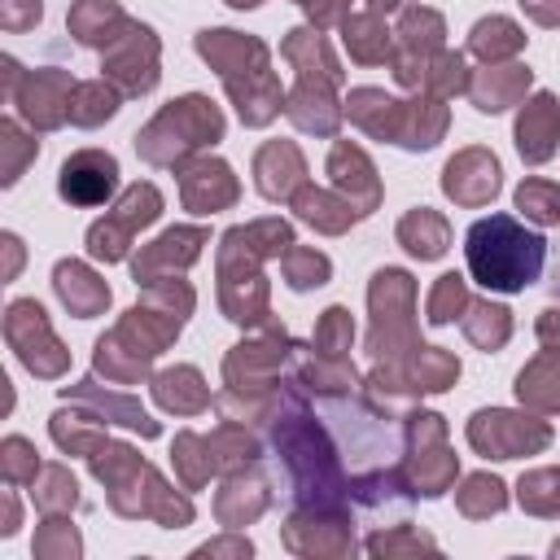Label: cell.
Returning a JSON list of instances; mask_svg holds the SVG:
<instances>
[{
	"instance_id": "2e32d148",
	"label": "cell",
	"mask_w": 560,
	"mask_h": 560,
	"mask_svg": "<svg viewBox=\"0 0 560 560\" xmlns=\"http://www.w3.org/2000/svg\"><path fill=\"white\" fill-rule=\"evenodd\" d=\"M516 149L529 166H542L560 149V105L551 92H534L516 118Z\"/></svg>"
},
{
	"instance_id": "ba28073f",
	"label": "cell",
	"mask_w": 560,
	"mask_h": 560,
	"mask_svg": "<svg viewBox=\"0 0 560 560\" xmlns=\"http://www.w3.org/2000/svg\"><path fill=\"white\" fill-rule=\"evenodd\" d=\"M101 70H105V79H109L118 92H127V96L153 92V83H158V35H153L149 26H140V22H131V26L105 48Z\"/></svg>"
},
{
	"instance_id": "f907efd6",
	"label": "cell",
	"mask_w": 560,
	"mask_h": 560,
	"mask_svg": "<svg viewBox=\"0 0 560 560\" xmlns=\"http://www.w3.org/2000/svg\"><path fill=\"white\" fill-rule=\"evenodd\" d=\"M44 18V4L39 0H0V22L4 31H26Z\"/></svg>"
},
{
	"instance_id": "bcb514c9",
	"label": "cell",
	"mask_w": 560,
	"mask_h": 560,
	"mask_svg": "<svg viewBox=\"0 0 560 560\" xmlns=\"http://www.w3.org/2000/svg\"><path fill=\"white\" fill-rule=\"evenodd\" d=\"M521 508L542 512V516L560 512V472L556 468H542V472L521 477Z\"/></svg>"
},
{
	"instance_id": "f5cc1de1",
	"label": "cell",
	"mask_w": 560,
	"mask_h": 560,
	"mask_svg": "<svg viewBox=\"0 0 560 560\" xmlns=\"http://www.w3.org/2000/svg\"><path fill=\"white\" fill-rule=\"evenodd\" d=\"M521 9L538 26H560V0H521Z\"/></svg>"
},
{
	"instance_id": "603a6c76",
	"label": "cell",
	"mask_w": 560,
	"mask_h": 560,
	"mask_svg": "<svg viewBox=\"0 0 560 560\" xmlns=\"http://www.w3.org/2000/svg\"><path fill=\"white\" fill-rule=\"evenodd\" d=\"M534 74L529 66H486L472 83H468V101L481 109V114H503L508 105H516L525 92H529Z\"/></svg>"
},
{
	"instance_id": "d6a6232c",
	"label": "cell",
	"mask_w": 560,
	"mask_h": 560,
	"mask_svg": "<svg viewBox=\"0 0 560 560\" xmlns=\"http://www.w3.org/2000/svg\"><path fill=\"white\" fill-rule=\"evenodd\" d=\"M464 337L477 346V350H499L508 337H512V311L490 302V298H477L464 306Z\"/></svg>"
},
{
	"instance_id": "30bf717a",
	"label": "cell",
	"mask_w": 560,
	"mask_h": 560,
	"mask_svg": "<svg viewBox=\"0 0 560 560\" xmlns=\"http://www.w3.org/2000/svg\"><path fill=\"white\" fill-rule=\"evenodd\" d=\"M57 192L70 206H105L118 192V158L105 149H79L61 162Z\"/></svg>"
},
{
	"instance_id": "7dc6e473",
	"label": "cell",
	"mask_w": 560,
	"mask_h": 560,
	"mask_svg": "<svg viewBox=\"0 0 560 560\" xmlns=\"http://www.w3.org/2000/svg\"><path fill=\"white\" fill-rule=\"evenodd\" d=\"M0 149H4V175H0L4 184H18L22 166L39 153V144H35V140H26V136L18 131V122H9V118L0 122Z\"/></svg>"
},
{
	"instance_id": "e575fe53",
	"label": "cell",
	"mask_w": 560,
	"mask_h": 560,
	"mask_svg": "<svg viewBox=\"0 0 560 560\" xmlns=\"http://www.w3.org/2000/svg\"><path fill=\"white\" fill-rule=\"evenodd\" d=\"M118 101L122 92L101 74L92 83H74V96H70V122L74 127H101L105 118L118 114Z\"/></svg>"
},
{
	"instance_id": "f6af8a7d",
	"label": "cell",
	"mask_w": 560,
	"mask_h": 560,
	"mask_svg": "<svg viewBox=\"0 0 560 560\" xmlns=\"http://www.w3.org/2000/svg\"><path fill=\"white\" fill-rule=\"evenodd\" d=\"M503 503H508L503 481L490 477V472H472V477L464 481V490H459V512H464V516H490V512H499Z\"/></svg>"
},
{
	"instance_id": "44dd1931",
	"label": "cell",
	"mask_w": 560,
	"mask_h": 560,
	"mask_svg": "<svg viewBox=\"0 0 560 560\" xmlns=\"http://www.w3.org/2000/svg\"><path fill=\"white\" fill-rule=\"evenodd\" d=\"M52 289L66 302V311L79 315V319H92V315H101L109 306V284L92 267H83L74 258H66V262L52 267Z\"/></svg>"
},
{
	"instance_id": "c3c4849f",
	"label": "cell",
	"mask_w": 560,
	"mask_h": 560,
	"mask_svg": "<svg viewBox=\"0 0 560 560\" xmlns=\"http://www.w3.org/2000/svg\"><path fill=\"white\" fill-rule=\"evenodd\" d=\"M74 490H79V486H74V477H70L66 468H44V486H35V503H39L44 512H70V508L79 503Z\"/></svg>"
},
{
	"instance_id": "8992f818",
	"label": "cell",
	"mask_w": 560,
	"mask_h": 560,
	"mask_svg": "<svg viewBox=\"0 0 560 560\" xmlns=\"http://www.w3.org/2000/svg\"><path fill=\"white\" fill-rule=\"evenodd\" d=\"M468 442H472L486 459H516V455L542 451V446L551 442V429H547V420L490 407V411H477V416L468 420Z\"/></svg>"
},
{
	"instance_id": "e0dca14e",
	"label": "cell",
	"mask_w": 560,
	"mask_h": 560,
	"mask_svg": "<svg viewBox=\"0 0 560 560\" xmlns=\"http://www.w3.org/2000/svg\"><path fill=\"white\" fill-rule=\"evenodd\" d=\"M254 184L267 201H289L306 184V162L293 140H267L254 158Z\"/></svg>"
},
{
	"instance_id": "816d5d0a",
	"label": "cell",
	"mask_w": 560,
	"mask_h": 560,
	"mask_svg": "<svg viewBox=\"0 0 560 560\" xmlns=\"http://www.w3.org/2000/svg\"><path fill=\"white\" fill-rule=\"evenodd\" d=\"M298 4L306 9V18H311L315 31H324V26H341V22L350 18V0H298Z\"/></svg>"
},
{
	"instance_id": "1f68e13d",
	"label": "cell",
	"mask_w": 560,
	"mask_h": 560,
	"mask_svg": "<svg viewBox=\"0 0 560 560\" xmlns=\"http://www.w3.org/2000/svg\"><path fill=\"white\" fill-rule=\"evenodd\" d=\"M398 368H402V363H398ZM455 376H459V359H455L451 350H442V346H416V350H411L407 381H411L416 394H442V389L455 385Z\"/></svg>"
},
{
	"instance_id": "db71d44e",
	"label": "cell",
	"mask_w": 560,
	"mask_h": 560,
	"mask_svg": "<svg viewBox=\"0 0 560 560\" xmlns=\"http://www.w3.org/2000/svg\"><path fill=\"white\" fill-rule=\"evenodd\" d=\"M538 341L547 354H560V311H542L538 319Z\"/></svg>"
},
{
	"instance_id": "6f0895ef",
	"label": "cell",
	"mask_w": 560,
	"mask_h": 560,
	"mask_svg": "<svg viewBox=\"0 0 560 560\" xmlns=\"http://www.w3.org/2000/svg\"><path fill=\"white\" fill-rule=\"evenodd\" d=\"M228 4H232V9H258L262 0H228Z\"/></svg>"
},
{
	"instance_id": "5b68a950",
	"label": "cell",
	"mask_w": 560,
	"mask_h": 560,
	"mask_svg": "<svg viewBox=\"0 0 560 560\" xmlns=\"http://www.w3.org/2000/svg\"><path fill=\"white\" fill-rule=\"evenodd\" d=\"M4 337H9V346L18 350V359H22L35 376H61L66 363H70L66 346H61V341L52 337V328H48L44 306L31 302V298L9 302V311H4Z\"/></svg>"
},
{
	"instance_id": "5bb4252c",
	"label": "cell",
	"mask_w": 560,
	"mask_h": 560,
	"mask_svg": "<svg viewBox=\"0 0 560 560\" xmlns=\"http://www.w3.org/2000/svg\"><path fill=\"white\" fill-rule=\"evenodd\" d=\"M499 184H503L499 158L486 153V149H464L442 171V192L459 206H486L499 192Z\"/></svg>"
},
{
	"instance_id": "cb8c5ba5",
	"label": "cell",
	"mask_w": 560,
	"mask_h": 560,
	"mask_svg": "<svg viewBox=\"0 0 560 560\" xmlns=\"http://www.w3.org/2000/svg\"><path fill=\"white\" fill-rule=\"evenodd\" d=\"M66 26H70V35L79 39V44H88V48H109L127 26H131V18L114 4V0H79L74 9H70V18H66Z\"/></svg>"
},
{
	"instance_id": "83f0119b",
	"label": "cell",
	"mask_w": 560,
	"mask_h": 560,
	"mask_svg": "<svg viewBox=\"0 0 560 560\" xmlns=\"http://www.w3.org/2000/svg\"><path fill=\"white\" fill-rule=\"evenodd\" d=\"M293 210H298V219L302 223H311L315 232H328V236H337V232H346L359 214H354V206L346 201V197H332L328 188H315V184H302L293 197Z\"/></svg>"
},
{
	"instance_id": "d590c367",
	"label": "cell",
	"mask_w": 560,
	"mask_h": 560,
	"mask_svg": "<svg viewBox=\"0 0 560 560\" xmlns=\"http://www.w3.org/2000/svg\"><path fill=\"white\" fill-rule=\"evenodd\" d=\"M446 131V105L438 96H424V101H407V122H402V136L398 144L402 149H433Z\"/></svg>"
},
{
	"instance_id": "9a60e30c",
	"label": "cell",
	"mask_w": 560,
	"mask_h": 560,
	"mask_svg": "<svg viewBox=\"0 0 560 560\" xmlns=\"http://www.w3.org/2000/svg\"><path fill=\"white\" fill-rule=\"evenodd\" d=\"M197 52L219 70V79H245V74H262L271 70V57H267V44L262 39H245L236 31H201L197 35Z\"/></svg>"
},
{
	"instance_id": "9c48e42d",
	"label": "cell",
	"mask_w": 560,
	"mask_h": 560,
	"mask_svg": "<svg viewBox=\"0 0 560 560\" xmlns=\"http://www.w3.org/2000/svg\"><path fill=\"white\" fill-rule=\"evenodd\" d=\"M298 346L284 337V328H267V337L258 341H241L228 363H223V381L228 389H262V385H280V363L293 359Z\"/></svg>"
},
{
	"instance_id": "11a10c76",
	"label": "cell",
	"mask_w": 560,
	"mask_h": 560,
	"mask_svg": "<svg viewBox=\"0 0 560 560\" xmlns=\"http://www.w3.org/2000/svg\"><path fill=\"white\" fill-rule=\"evenodd\" d=\"M4 249H9V271H4V276L13 280V276H18V262H22V241H18L13 232H4Z\"/></svg>"
},
{
	"instance_id": "3957f363",
	"label": "cell",
	"mask_w": 560,
	"mask_h": 560,
	"mask_svg": "<svg viewBox=\"0 0 560 560\" xmlns=\"http://www.w3.org/2000/svg\"><path fill=\"white\" fill-rule=\"evenodd\" d=\"M223 140V114L210 96H179L171 105H162L144 131H136V153L153 166H184L188 153L206 149Z\"/></svg>"
},
{
	"instance_id": "ee69618b",
	"label": "cell",
	"mask_w": 560,
	"mask_h": 560,
	"mask_svg": "<svg viewBox=\"0 0 560 560\" xmlns=\"http://www.w3.org/2000/svg\"><path fill=\"white\" fill-rule=\"evenodd\" d=\"M96 372H105V376L118 381V385H131V381H140V376L149 372V359H136V354L122 350L114 337H101V341H96Z\"/></svg>"
},
{
	"instance_id": "f35d334b",
	"label": "cell",
	"mask_w": 560,
	"mask_h": 560,
	"mask_svg": "<svg viewBox=\"0 0 560 560\" xmlns=\"http://www.w3.org/2000/svg\"><path fill=\"white\" fill-rule=\"evenodd\" d=\"M127 232H140V228H149L158 214H162V192L153 188V184H131L122 197H118V206L109 210Z\"/></svg>"
},
{
	"instance_id": "4dcf8cb0",
	"label": "cell",
	"mask_w": 560,
	"mask_h": 560,
	"mask_svg": "<svg viewBox=\"0 0 560 560\" xmlns=\"http://www.w3.org/2000/svg\"><path fill=\"white\" fill-rule=\"evenodd\" d=\"M525 48V31L512 22V18H481L472 31H468V52L481 57L486 66H499L508 57H516Z\"/></svg>"
},
{
	"instance_id": "9f6ffc18",
	"label": "cell",
	"mask_w": 560,
	"mask_h": 560,
	"mask_svg": "<svg viewBox=\"0 0 560 560\" xmlns=\"http://www.w3.org/2000/svg\"><path fill=\"white\" fill-rule=\"evenodd\" d=\"M372 4V13H394V9H402L407 0H368Z\"/></svg>"
},
{
	"instance_id": "d6986e66",
	"label": "cell",
	"mask_w": 560,
	"mask_h": 560,
	"mask_svg": "<svg viewBox=\"0 0 560 560\" xmlns=\"http://www.w3.org/2000/svg\"><path fill=\"white\" fill-rule=\"evenodd\" d=\"M284 114L298 131H311V136H337L341 127V105L332 96V83H319V79H298V88L289 92L284 101Z\"/></svg>"
},
{
	"instance_id": "277c9868",
	"label": "cell",
	"mask_w": 560,
	"mask_h": 560,
	"mask_svg": "<svg viewBox=\"0 0 560 560\" xmlns=\"http://www.w3.org/2000/svg\"><path fill=\"white\" fill-rule=\"evenodd\" d=\"M368 302H372V337H368L372 359L376 363H402V350L411 354L420 346L416 332H411V311H416L411 276L398 271V267H381L372 276Z\"/></svg>"
},
{
	"instance_id": "f1b7e54d",
	"label": "cell",
	"mask_w": 560,
	"mask_h": 560,
	"mask_svg": "<svg viewBox=\"0 0 560 560\" xmlns=\"http://www.w3.org/2000/svg\"><path fill=\"white\" fill-rule=\"evenodd\" d=\"M398 245H402L407 254L433 262V258L446 254V245H451V228H446V219H442L438 210L420 206V210H411V214L398 219Z\"/></svg>"
},
{
	"instance_id": "7bdbcfd3",
	"label": "cell",
	"mask_w": 560,
	"mask_h": 560,
	"mask_svg": "<svg viewBox=\"0 0 560 560\" xmlns=\"http://www.w3.org/2000/svg\"><path fill=\"white\" fill-rule=\"evenodd\" d=\"M354 341V324H350V311L346 306H328L315 324V354H328V359H341Z\"/></svg>"
},
{
	"instance_id": "681fc988",
	"label": "cell",
	"mask_w": 560,
	"mask_h": 560,
	"mask_svg": "<svg viewBox=\"0 0 560 560\" xmlns=\"http://www.w3.org/2000/svg\"><path fill=\"white\" fill-rule=\"evenodd\" d=\"M35 468H39L35 446L22 442V438H4V481H9V486H18V481H35Z\"/></svg>"
},
{
	"instance_id": "b9f144b4",
	"label": "cell",
	"mask_w": 560,
	"mask_h": 560,
	"mask_svg": "<svg viewBox=\"0 0 560 560\" xmlns=\"http://www.w3.org/2000/svg\"><path fill=\"white\" fill-rule=\"evenodd\" d=\"M131 236H136V232H127L114 214H105L101 223L88 228V254H92L96 262H122V258L131 254Z\"/></svg>"
},
{
	"instance_id": "d4e9b609",
	"label": "cell",
	"mask_w": 560,
	"mask_h": 560,
	"mask_svg": "<svg viewBox=\"0 0 560 560\" xmlns=\"http://www.w3.org/2000/svg\"><path fill=\"white\" fill-rule=\"evenodd\" d=\"M223 88H228V96H232V105H236V114H241L245 127H267L280 114V101L284 96H280V83H276L271 70L245 74V79H228Z\"/></svg>"
},
{
	"instance_id": "4316f807",
	"label": "cell",
	"mask_w": 560,
	"mask_h": 560,
	"mask_svg": "<svg viewBox=\"0 0 560 560\" xmlns=\"http://www.w3.org/2000/svg\"><path fill=\"white\" fill-rule=\"evenodd\" d=\"M153 398H158L162 411H175V416H197V411L210 407V389H206L201 372L188 368V363L158 372L153 376Z\"/></svg>"
},
{
	"instance_id": "6da1fadb",
	"label": "cell",
	"mask_w": 560,
	"mask_h": 560,
	"mask_svg": "<svg viewBox=\"0 0 560 560\" xmlns=\"http://www.w3.org/2000/svg\"><path fill=\"white\" fill-rule=\"evenodd\" d=\"M468 276L490 293H521L542 276L547 241L512 214H486L464 236Z\"/></svg>"
},
{
	"instance_id": "ac0fdd59",
	"label": "cell",
	"mask_w": 560,
	"mask_h": 560,
	"mask_svg": "<svg viewBox=\"0 0 560 560\" xmlns=\"http://www.w3.org/2000/svg\"><path fill=\"white\" fill-rule=\"evenodd\" d=\"M201 245H206V232L201 228H171V232H162L153 245H140V254L131 258L136 284H149L153 276H162L171 267H192L197 254H201Z\"/></svg>"
},
{
	"instance_id": "ab89813d",
	"label": "cell",
	"mask_w": 560,
	"mask_h": 560,
	"mask_svg": "<svg viewBox=\"0 0 560 560\" xmlns=\"http://www.w3.org/2000/svg\"><path fill=\"white\" fill-rule=\"evenodd\" d=\"M516 210H525V219L538 223V228L560 223V184H551V179H525L516 188Z\"/></svg>"
},
{
	"instance_id": "7402d4cb",
	"label": "cell",
	"mask_w": 560,
	"mask_h": 560,
	"mask_svg": "<svg viewBox=\"0 0 560 560\" xmlns=\"http://www.w3.org/2000/svg\"><path fill=\"white\" fill-rule=\"evenodd\" d=\"M280 57L298 70V79H319V83H332V88L341 83V66H337V57L328 52V39L315 26L289 31L284 44H280Z\"/></svg>"
},
{
	"instance_id": "484cf974",
	"label": "cell",
	"mask_w": 560,
	"mask_h": 560,
	"mask_svg": "<svg viewBox=\"0 0 560 560\" xmlns=\"http://www.w3.org/2000/svg\"><path fill=\"white\" fill-rule=\"evenodd\" d=\"M341 44L350 52V61L359 66H381L394 57V31L381 22V13H350L341 22Z\"/></svg>"
},
{
	"instance_id": "ffe728a7",
	"label": "cell",
	"mask_w": 560,
	"mask_h": 560,
	"mask_svg": "<svg viewBox=\"0 0 560 560\" xmlns=\"http://www.w3.org/2000/svg\"><path fill=\"white\" fill-rule=\"evenodd\" d=\"M346 114L354 127H363L368 136L376 140H398L402 136V122H407V101L398 96H385L381 88H354L346 96Z\"/></svg>"
},
{
	"instance_id": "52a82bcc",
	"label": "cell",
	"mask_w": 560,
	"mask_h": 560,
	"mask_svg": "<svg viewBox=\"0 0 560 560\" xmlns=\"http://www.w3.org/2000/svg\"><path fill=\"white\" fill-rule=\"evenodd\" d=\"M442 35H446V22L442 13L433 9H407L398 31H394V79L402 88H424V70L429 61L442 52Z\"/></svg>"
},
{
	"instance_id": "f546056e",
	"label": "cell",
	"mask_w": 560,
	"mask_h": 560,
	"mask_svg": "<svg viewBox=\"0 0 560 560\" xmlns=\"http://www.w3.org/2000/svg\"><path fill=\"white\" fill-rule=\"evenodd\" d=\"M66 398H79V402H92L105 420H114V424H127V429H136V433H144V438H158V420H149V411L136 402V398H127V394H101L96 389V381H83V385H70L66 389Z\"/></svg>"
},
{
	"instance_id": "60d3db41",
	"label": "cell",
	"mask_w": 560,
	"mask_h": 560,
	"mask_svg": "<svg viewBox=\"0 0 560 560\" xmlns=\"http://www.w3.org/2000/svg\"><path fill=\"white\" fill-rule=\"evenodd\" d=\"M468 302H472L468 298V280L455 276V271H446V276H438V284H433V293L424 302V319L429 324H451Z\"/></svg>"
},
{
	"instance_id": "7c38bea8",
	"label": "cell",
	"mask_w": 560,
	"mask_h": 560,
	"mask_svg": "<svg viewBox=\"0 0 560 560\" xmlns=\"http://www.w3.org/2000/svg\"><path fill=\"white\" fill-rule=\"evenodd\" d=\"M179 197H184V206L192 214H214V210H228L241 197V184H236L228 162L197 158V162L179 166Z\"/></svg>"
},
{
	"instance_id": "4fadbf2b",
	"label": "cell",
	"mask_w": 560,
	"mask_h": 560,
	"mask_svg": "<svg viewBox=\"0 0 560 560\" xmlns=\"http://www.w3.org/2000/svg\"><path fill=\"white\" fill-rule=\"evenodd\" d=\"M328 175H332V188L354 206L359 219H368L376 206H381V179H376V166L368 162V153L350 140H337L332 153H328Z\"/></svg>"
},
{
	"instance_id": "8fae6325",
	"label": "cell",
	"mask_w": 560,
	"mask_h": 560,
	"mask_svg": "<svg viewBox=\"0 0 560 560\" xmlns=\"http://www.w3.org/2000/svg\"><path fill=\"white\" fill-rule=\"evenodd\" d=\"M13 96H18V109H22V118H26L35 131H52V127H61V122L70 118L74 79H70L66 70H52V66H44V70L26 74V79H22V88H18Z\"/></svg>"
},
{
	"instance_id": "836d02e7",
	"label": "cell",
	"mask_w": 560,
	"mask_h": 560,
	"mask_svg": "<svg viewBox=\"0 0 560 560\" xmlns=\"http://www.w3.org/2000/svg\"><path fill=\"white\" fill-rule=\"evenodd\" d=\"M516 398L542 411H560V354H538L516 376Z\"/></svg>"
},
{
	"instance_id": "8d00e7d4",
	"label": "cell",
	"mask_w": 560,
	"mask_h": 560,
	"mask_svg": "<svg viewBox=\"0 0 560 560\" xmlns=\"http://www.w3.org/2000/svg\"><path fill=\"white\" fill-rule=\"evenodd\" d=\"M280 276H284V284L289 289H319V284H328V276H332V262H328V254H319V249H302V245H293L284 258H280Z\"/></svg>"
},
{
	"instance_id": "680465c9",
	"label": "cell",
	"mask_w": 560,
	"mask_h": 560,
	"mask_svg": "<svg viewBox=\"0 0 560 560\" xmlns=\"http://www.w3.org/2000/svg\"><path fill=\"white\" fill-rule=\"evenodd\" d=\"M556 289H560V276H556Z\"/></svg>"
},
{
	"instance_id": "7a4b0ae2",
	"label": "cell",
	"mask_w": 560,
	"mask_h": 560,
	"mask_svg": "<svg viewBox=\"0 0 560 560\" xmlns=\"http://www.w3.org/2000/svg\"><path fill=\"white\" fill-rule=\"evenodd\" d=\"M315 411L324 416V433L337 438V446L346 451V459L359 477L394 464V455L402 446V429L385 411H376L368 398H359V389L315 394Z\"/></svg>"
},
{
	"instance_id": "74e56055",
	"label": "cell",
	"mask_w": 560,
	"mask_h": 560,
	"mask_svg": "<svg viewBox=\"0 0 560 560\" xmlns=\"http://www.w3.org/2000/svg\"><path fill=\"white\" fill-rule=\"evenodd\" d=\"M468 83H472L468 61H464V52H451V48H442V52L429 61V70H424V92L438 96V101H446V96H455V92H468Z\"/></svg>"
}]
</instances>
